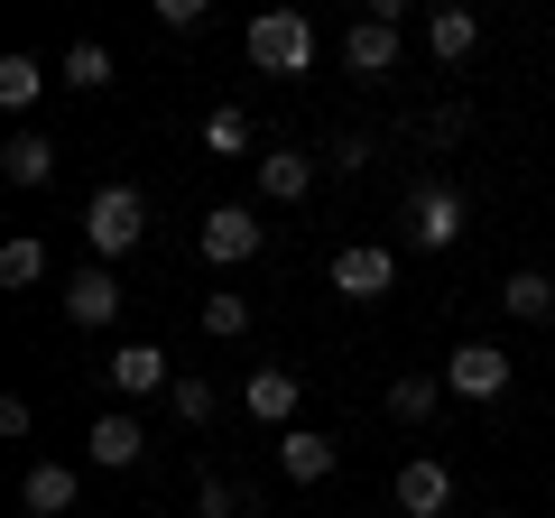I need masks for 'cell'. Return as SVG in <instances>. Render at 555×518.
<instances>
[{
	"label": "cell",
	"instance_id": "7a4b0ae2",
	"mask_svg": "<svg viewBox=\"0 0 555 518\" xmlns=\"http://www.w3.org/2000/svg\"><path fill=\"white\" fill-rule=\"evenodd\" d=\"M250 65H259V75H306V65H315V28H306V10H259V20H250Z\"/></svg>",
	"mask_w": 555,
	"mask_h": 518
},
{
	"label": "cell",
	"instance_id": "4fadbf2b",
	"mask_svg": "<svg viewBox=\"0 0 555 518\" xmlns=\"http://www.w3.org/2000/svg\"><path fill=\"white\" fill-rule=\"evenodd\" d=\"M20 500H28V518H65L83 500V472H75V463H28Z\"/></svg>",
	"mask_w": 555,
	"mask_h": 518
},
{
	"label": "cell",
	"instance_id": "4316f807",
	"mask_svg": "<svg viewBox=\"0 0 555 518\" xmlns=\"http://www.w3.org/2000/svg\"><path fill=\"white\" fill-rule=\"evenodd\" d=\"M204 20H214L204 0H158V28H177V38H185V28H204Z\"/></svg>",
	"mask_w": 555,
	"mask_h": 518
},
{
	"label": "cell",
	"instance_id": "d6986e66",
	"mask_svg": "<svg viewBox=\"0 0 555 518\" xmlns=\"http://www.w3.org/2000/svg\"><path fill=\"white\" fill-rule=\"evenodd\" d=\"M500 315L546 324V315H555V279H546V269H509V279H500Z\"/></svg>",
	"mask_w": 555,
	"mask_h": 518
},
{
	"label": "cell",
	"instance_id": "5bb4252c",
	"mask_svg": "<svg viewBox=\"0 0 555 518\" xmlns=\"http://www.w3.org/2000/svg\"><path fill=\"white\" fill-rule=\"evenodd\" d=\"M259 195L269 204H306L315 195V158H306V148H259Z\"/></svg>",
	"mask_w": 555,
	"mask_h": 518
},
{
	"label": "cell",
	"instance_id": "603a6c76",
	"mask_svg": "<svg viewBox=\"0 0 555 518\" xmlns=\"http://www.w3.org/2000/svg\"><path fill=\"white\" fill-rule=\"evenodd\" d=\"M47 279V241H0V287H38Z\"/></svg>",
	"mask_w": 555,
	"mask_h": 518
},
{
	"label": "cell",
	"instance_id": "6da1fadb",
	"mask_svg": "<svg viewBox=\"0 0 555 518\" xmlns=\"http://www.w3.org/2000/svg\"><path fill=\"white\" fill-rule=\"evenodd\" d=\"M139 241H149V204H139V185H93V204H83V250L112 269V259H130Z\"/></svg>",
	"mask_w": 555,
	"mask_h": 518
},
{
	"label": "cell",
	"instance_id": "5b68a950",
	"mask_svg": "<svg viewBox=\"0 0 555 518\" xmlns=\"http://www.w3.org/2000/svg\"><path fill=\"white\" fill-rule=\"evenodd\" d=\"M334 287L352 306H379L398 287V250H389V241H343V250H334Z\"/></svg>",
	"mask_w": 555,
	"mask_h": 518
},
{
	"label": "cell",
	"instance_id": "9a60e30c",
	"mask_svg": "<svg viewBox=\"0 0 555 518\" xmlns=\"http://www.w3.org/2000/svg\"><path fill=\"white\" fill-rule=\"evenodd\" d=\"M343 65H352V75H389V65H398V28L361 10V20L343 28Z\"/></svg>",
	"mask_w": 555,
	"mask_h": 518
},
{
	"label": "cell",
	"instance_id": "52a82bcc",
	"mask_svg": "<svg viewBox=\"0 0 555 518\" xmlns=\"http://www.w3.org/2000/svg\"><path fill=\"white\" fill-rule=\"evenodd\" d=\"M334 463H343V444L315 436V426H287V436H278V481H297V491L334 481Z\"/></svg>",
	"mask_w": 555,
	"mask_h": 518
},
{
	"label": "cell",
	"instance_id": "ba28073f",
	"mask_svg": "<svg viewBox=\"0 0 555 518\" xmlns=\"http://www.w3.org/2000/svg\"><path fill=\"white\" fill-rule=\"evenodd\" d=\"M65 315H75L83 334H102V324H120V279L102 269V259H83L75 279H65Z\"/></svg>",
	"mask_w": 555,
	"mask_h": 518
},
{
	"label": "cell",
	"instance_id": "30bf717a",
	"mask_svg": "<svg viewBox=\"0 0 555 518\" xmlns=\"http://www.w3.org/2000/svg\"><path fill=\"white\" fill-rule=\"evenodd\" d=\"M398 509H408V518H444V509H454V472H444L436 454L398 463Z\"/></svg>",
	"mask_w": 555,
	"mask_h": 518
},
{
	"label": "cell",
	"instance_id": "8992f818",
	"mask_svg": "<svg viewBox=\"0 0 555 518\" xmlns=\"http://www.w3.org/2000/svg\"><path fill=\"white\" fill-rule=\"evenodd\" d=\"M259 213L250 204H214V213H204V259H214V269H241V259H259Z\"/></svg>",
	"mask_w": 555,
	"mask_h": 518
},
{
	"label": "cell",
	"instance_id": "8fae6325",
	"mask_svg": "<svg viewBox=\"0 0 555 518\" xmlns=\"http://www.w3.org/2000/svg\"><path fill=\"white\" fill-rule=\"evenodd\" d=\"M241 407H250L259 426L287 436V426H297V371H278V361H269V371H250V379H241Z\"/></svg>",
	"mask_w": 555,
	"mask_h": 518
},
{
	"label": "cell",
	"instance_id": "cb8c5ba5",
	"mask_svg": "<svg viewBox=\"0 0 555 518\" xmlns=\"http://www.w3.org/2000/svg\"><path fill=\"white\" fill-rule=\"evenodd\" d=\"M167 407H177L185 426H214V417H222V399H214V379H177V389H167Z\"/></svg>",
	"mask_w": 555,
	"mask_h": 518
},
{
	"label": "cell",
	"instance_id": "3957f363",
	"mask_svg": "<svg viewBox=\"0 0 555 518\" xmlns=\"http://www.w3.org/2000/svg\"><path fill=\"white\" fill-rule=\"evenodd\" d=\"M509 371H518V361L500 352V342H454L444 389H454V399H473V407H491V399H509Z\"/></svg>",
	"mask_w": 555,
	"mask_h": 518
},
{
	"label": "cell",
	"instance_id": "277c9868",
	"mask_svg": "<svg viewBox=\"0 0 555 518\" xmlns=\"http://www.w3.org/2000/svg\"><path fill=\"white\" fill-rule=\"evenodd\" d=\"M408 241L416 250H454L463 241V185H444V177H426L408 195Z\"/></svg>",
	"mask_w": 555,
	"mask_h": 518
},
{
	"label": "cell",
	"instance_id": "44dd1931",
	"mask_svg": "<svg viewBox=\"0 0 555 518\" xmlns=\"http://www.w3.org/2000/svg\"><path fill=\"white\" fill-rule=\"evenodd\" d=\"M56 83L102 93V83H112V47H102V38H75V47H65V65H56Z\"/></svg>",
	"mask_w": 555,
	"mask_h": 518
},
{
	"label": "cell",
	"instance_id": "e0dca14e",
	"mask_svg": "<svg viewBox=\"0 0 555 518\" xmlns=\"http://www.w3.org/2000/svg\"><path fill=\"white\" fill-rule=\"evenodd\" d=\"M444 399H454V389H444L436 371H398V379H389V417H398V426H426Z\"/></svg>",
	"mask_w": 555,
	"mask_h": 518
},
{
	"label": "cell",
	"instance_id": "ffe728a7",
	"mask_svg": "<svg viewBox=\"0 0 555 518\" xmlns=\"http://www.w3.org/2000/svg\"><path fill=\"white\" fill-rule=\"evenodd\" d=\"M204 158H250V112L241 102H214L204 112Z\"/></svg>",
	"mask_w": 555,
	"mask_h": 518
},
{
	"label": "cell",
	"instance_id": "9c48e42d",
	"mask_svg": "<svg viewBox=\"0 0 555 518\" xmlns=\"http://www.w3.org/2000/svg\"><path fill=\"white\" fill-rule=\"evenodd\" d=\"M102 379H112L120 399H158V389H177V371H167L158 342H120V352L102 361Z\"/></svg>",
	"mask_w": 555,
	"mask_h": 518
},
{
	"label": "cell",
	"instance_id": "2e32d148",
	"mask_svg": "<svg viewBox=\"0 0 555 518\" xmlns=\"http://www.w3.org/2000/svg\"><path fill=\"white\" fill-rule=\"evenodd\" d=\"M0 177L10 185H47L56 177V140H47V130H10V140H0Z\"/></svg>",
	"mask_w": 555,
	"mask_h": 518
},
{
	"label": "cell",
	"instance_id": "7402d4cb",
	"mask_svg": "<svg viewBox=\"0 0 555 518\" xmlns=\"http://www.w3.org/2000/svg\"><path fill=\"white\" fill-rule=\"evenodd\" d=\"M47 93V65L38 56H0V112H28Z\"/></svg>",
	"mask_w": 555,
	"mask_h": 518
},
{
	"label": "cell",
	"instance_id": "83f0119b",
	"mask_svg": "<svg viewBox=\"0 0 555 518\" xmlns=\"http://www.w3.org/2000/svg\"><path fill=\"white\" fill-rule=\"evenodd\" d=\"M324 158H334V167H343V177H361V167H371V140H361V130H343V140H334V148H324Z\"/></svg>",
	"mask_w": 555,
	"mask_h": 518
},
{
	"label": "cell",
	"instance_id": "ac0fdd59",
	"mask_svg": "<svg viewBox=\"0 0 555 518\" xmlns=\"http://www.w3.org/2000/svg\"><path fill=\"white\" fill-rule=\"evenodd\" d=\"M473 47H481V20H473V10H426V56H436V65H463Z\"/></svg>",
	"mask_w": 555,
	"mask_h": 518
},
{
	"label": "cell",
	"instance_id": "d4e9b609",
	"mask_svg": "<svg viewBox=\"0 0 555 518\" xmlns=\"http://www.w3.org/2000/svg\"><path fill=\"white\" fill-rule=\"evenodd\" d=\"M204 334H214V342H241V334H250V297H204Z\"/></svg>",
	"mask_w": 555,
	"mask_h": 518
},
{
	"label": "cell",
	"instance_id": "484cf974",
	"mask_svg": "<svg viewBox=\"0 0 555 518\" xmlns=\"http://www.w3.org/2000/svg\"><path fill=\"white\" fill-rule=\"evenodd\" d=\"M195 518H250V500H241L232 481H214V472H204V481H195Z\"/></svg>",
	"mask_w": 555,
	"mask_h": 518
},
{
	"label": "cell",
	"instance_id": "7c38bea8",
	"mask_svg": "<svg viewBox=\"0 0 555 518\" xmlns=\"http://www.w3.org/2000/svg\"><path fill=\"white\" fill-rule=\"evenodd\" d=\"M83 454H93L102 472H130V463L149 454V436H139V417H130V407H112V417H93V436H83Z\"/></svg>",
	"mask_w": 555,
	"mask_h": 518
}]
</instances>
